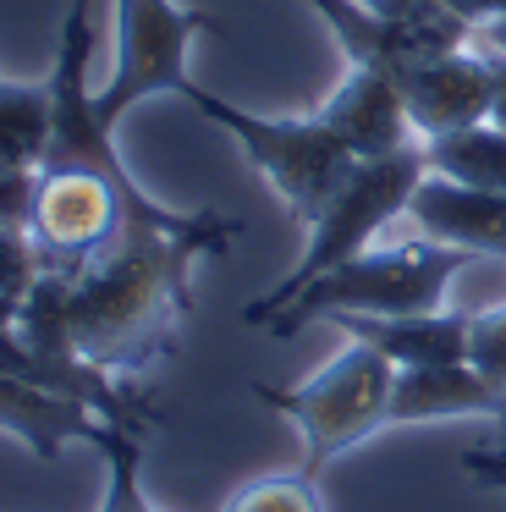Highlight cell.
Returning <instances> with one entry per match:
<instances>
[{"mask_svg":"<svg viewBox=\"0 0 506 512\" xmlns=\"http://www.w3.org/2000/svg\"><path fill=\"white\" fill-rule=\"evenodd\" d=\"M237 226L215 210L171 221H121V232L77 270H44L17 303L11 331L28 347L77 353L110 375L149 369L176 347L193 309V265L226 254Z\"/></svg>","mask_w":506,"mask_h":512,"instance_id":"1","label":"cell"},{"mask_svg":"<svg viewBox=\"0 0 506 512\" xmlns=\"http://www.w3.org/2000/svg\"><path fill=\"white\" fill-rule=\"evenodd\" d=\"M424 171H429L424 144H407V149L380 155V160H352L347 182L330 193V204L319 210L314 232H308L303 259H297V265L286 270L264 298H253L248 309H242V320H248V325H270L275 314H281L286 303L308 287V281H319L325 270H336V265H347V259L369 254L374 232H380L391 215H407V199H413V188L424 182Z\"/></svg>","mask_w":506,"mask_h":512,"instance_id":"2","label":"cell"},{"mask_svg":"<svg viewBox=\"0 0 506 512\" xmlns=\"http://www.w3.org/2000/svg\"><path fill=\"white\" fill-rule=\"evenodd\" d=\"M473 265L468 248L446 243H396V248H369V254L347 259V265L325 270L308 281L264 331L297 336L314 320H336V314H429L446 303L451 276Z\"/></svg>","mask_w":506,"mask_h":512,"instance_id":"3","label":"cell"},{"mask_svg":"<svg viewBox=\"0 0 506 512\" xmlns=\"http://www.w3.org/2000/svg\"><path fill=\"white\" fill-rule=\"evenodd\" d=\"M187 105H193L204 122L226 127L242 144V155H248L253 166L270 177V188L286 199V210L308 226L319 221L330 193H336L352 171V155L341 149V138L330 133L319 116H308V122H292V116H253V111H242V105L209 94L204 83H193Z\"/></svg>","mask_w":506,"mask_h":512,"instance_id":"4","label":"cell"},{"mask_svg":"<svg viewBox=\"0 0 506 512\" xmlns=\"http://www.w3.org/2000/svg\"><path fill=\"white\" fill-rule=\"evenodd\" d=\"M391 386H396L391 358L363 347V342H352L347 353H336L314 380H303V386H253V397L270 402L275 413H286V419L303 430L308 474H319L336 452H347L363 435L385 430Z\"/></svg>","mask_w":506,"mask_h":512,"instance_id":"5","label":"cell"},{"mask_svg":"<svg viewBox=\"0 0 506 512\" xmlns=\"http://www.w3.org/2000/svg\"><path fill=\"white\" fill-rule=\"evenodd\" d=\"M215 17L198 6H176V0H116V67L99 94V116L110 127L132 111V105L154 100V94H176L187 100L193 78H187V50L198 34H209Z\"/></svg>","mask_w":506,"mask_h":512,"instance_id":"6","label":"cell"},{"mask_svg":"<svg viewBox=\"0 0 506 512\" xmlns=\"http://www.w3.org/2000/svg\"><path fill=\"white\" fill-rule=\"evenodd\" d=\"M165 215H138L121 199L116 182L88 177V171H39V199H33L28 237L39 243L44 270H77L121 232V221H171Z\"/></svg>","mask_w":506,"mask_h":512,"instance_id":"7","label":"cell"},{"mask_svg":"<svg viewBox=\"0 0 506 512\" xmlns=\"http://www.w3.org/2000/svg\"><path fill=\"white\" fill-rule=\"evenodd\" d=\"M325 17V28L336 34L341 56L352 67H374V72H396L402 61L418 56H440V50H468L473 23L451 12H429V17H391L374 12L369 0H303Z\"/></svg>","mask_w":506,"mask_h":512,"instance_id":"8","label":"cell"},{"mask_svg":"<svg viewBox=\"0 0 506 512\" xmlns=\"http://www.w3.org/2000/svg\"><path fill=\"white\" fill-rule=\"evenodd\" d=\"M391 89L402 94L418 138H440L451 127H468L490 116V61L484 50H440V56L402 61L385 72Z\"/></svg>","mask_w":506,"mask_h":512,"instance_id":"9","label":"cell"},{"mask_svg":"<svg viewBox=\"0 0 506 512\" xmlns=\"http://www.w3.org/2000/svg\"><path fill=\"white\" fill-rule=\"evenodd\" d=\"M319 122L341 138L352 160H380L396 155V149L413 144V116H407L402 94L391 89V78L374 67H352L347 83L319 105Z\"/></svg>","mask_w":506,"mask_h":512,"instance_id":"10","label":"cell"},{"mask_svg":"<svg viewBox=\"0 0 506 512\" xmlns=\"http://www.w3.org/2000/svg\"><path fill=\"white\" fill-rule=\"evenodd\" d=\"M407 215L418 221V232L429 243L446 248H468L473 259H506V193H484V188H462L451 177L424 171V182L407 199Z\"/></svg>","mask_w":506,"mask_h":512,"instance_id":"11","label":"cell"},{"mask_svg":"<svg viewBox=\"0 0 506 512\" xmlns=\"http://www.w3.org/2000/svg\"><path fill=\"white\" fill-rule=\"evenodd\" d=\"M429 419H495V424H506V391H495L473 364L396 369L385 424H429Z\"/></svg>","mask_w":506,"mask_h":512,"instance_id":"12","label":"cell"},{"mask_svg":"<svg viewBox=\"0 0 506 512\" xmlns=\"http://www.w3.org/2000/svg\"><path fill=\"white\" fill-rule=\"evenodd\" d=\"M330 325L347 331V342H363L385 353L396 369L418 364H468V331L473 314L429 309V314H336Z\"/></svg>","mask_w":506,"mask_h":512,"instance_id":"13","label":"cell"},{"mask_svg":"<svg viewBox=\"0 0 506 512\" xmlns=\"http://www.w3.org/2000/svg\"><path fill=\"white\" fill-rule=\"evenodd\" d=\"M0 430L17 435V441L28 446V452H39L44 463H55L61 446H72V441H83L99 452V441H105L116 424L88 413L83 402H66V397H55V391H39L22 375L0 369Z\"/></svg>","mask_w":506,"mask_h":512,"instance_id":"14","label":"cell"},{"mask_svg":"<svg viewBox=\"0 0 506 512\" xmlns=\"http://www.w3.org/2000/svg\"><path fill=\"white\" fill-rule=\"evenodd\" d=\"M424 160L435 177H451L462 188L506 193V133L495 122H468L440 138H424Z\"/></svg>","mask_w":506,"mask_h":512,"instance_id":"15","label":"cell"},{"mask_svg":"<svg viewBox=\"0 0 506 512\" xmlns=\"http://www.w3.org/2000/svg\"><path fill=\"white\" fill-rule=\"evenodd\" d=\"M55 127L50 83H0V166H44Z\"/></svg>","mask_w":506,"mask_h":512,"instance_id":"16","label":"cell"},{"mask_svg":"<svg viewBox=\"0 0 506 512\" xmlns=\"http://www.w3.org/2000/svg\"><path fill=\"white\" fill-rule=\"evenodd\" d=\"M99 457H105L110 479H105V507L99 512H154L149 496H143V435L132 430H110L105 441H99Z\"/></svg>","mask_w":506,"mask_h":512,"instance_id":"17","label":"cell"},{"mask_svg":"<svg viewBox=\"0 0 506 512\" xmlns=\"http://www.w3.org/2000/svg\"><path fill=\"white\" fill-rule=\"evenodd\" d=\"M226 512H325V501L314 490V474L303 468V474H270L242 485L226 501Z\"/></svg>","mask_w":506,"mask_h":512,"instance_id":"18","label":"cell"},{"mask_svg":"<svg viewBox=\"0 0 506 512\" xmlns=\"http://www.w3.org/2000/svg\"><path fill=\"white\" fill-rule=\"evenodd\" d=\"M39 276H44L39 243H33L28 232H17V226H0V298H6V303H22Z\"/></svg>","mask_w":506,"mask_h":512,"instance_id":"19","label":"cell"},{"mask_svg":"<svg viewBox=\"0 0 506 512\" xmlns=\"http://www.w3.org/2000/svg\"><path fill=\"white\" fill-rule=\"evenodd\" d=\"M468 364L490 380L495 391H506V309H484L473 314L468 331Z\"/></svg>","mask_w":506,"mask_h":512,"instance_id":"20","label":"cell"},{"mask_svg":"<svg viewBox=\"0 0 506 512\" xmlns=\"http://www.w3.org/2000/svg\"><path fill=\"white\" fill-rule=\"evenodd\" d=\"M33 199H39V171H28V166H0V226H17V232H28Z\"/></svg>","mask_w":506,"mask_h":512,"instance_id":"21","label":"cell"},{"mask_svg":"<svg viewBox=\"0 0 506 512\" xmlns=\"http://www.w3.org/2000/svg\"><path fill=\"white\" fill-rule=\"evenodd\" d=\"M484 61H490V116H484V122H495L506 133V50H495L490 39H484Z\"/></svg>","mask_w":506,"mask_h":512,"instance_id":"22","label":"cell"},{"mask_svg":"<svg viewBox=\"0 0 506 512\" xmlns=\"http://www.w3.org/2000/svg\"><path fill=\"white\" fill-rule=\"evenodd\" d=\"M451 17H462V23H473V28H490V23H506V0H440Z\"/></svg>","mask_w":506,"mask_h":512,"instance_id":"23","label":"cell"},{"mask_svg":"<svg viewBox=\"0 0 506 512\" xmlns=\"http://www.w3.org/2000/svg\"><path fill=\"white\" fill-rule=\"evenodd\" d=\"M462 468H468L473 479H484V485H506V446L501 452H468Z\"/></svg>","mask_w":506,"mask_h":512,"instance_id":"24","label":"cell"},{"mask_svg":"<svg viewBox=\"0 0 506 512\" xmlns=\"http://www.w3.org/2000/svg\"><path fill=\"white\" fill-rule=\"evenodd\" d=\"M374 12H391V17H429V12H446L440 0H369Z\"/></svg>","mask_w":506,"mask_h":512,"instance_id":"25","label":"cell"},{"mask_svg":"<svg viewBox=\"0 0 506 512\" xmlns=\"http://www.w3.org/2000/svg\"><path fill=\"white\" fill-rule=\"evenodd\" d=\"M484 39H490L495 50H506V23H490V28H484Z\"/></svg>","mask_w":506,"mask_h":512,"instance_id":"26","label":"cell"},{"mask_svg":"<svg viewBox=\"0 0 506 512\" xmlns=\"http://www.w3.org/2000/svg\"><path fill=\"white\" fill-rule=\"evenodd\" d=\"M11 320H17V303H6V298H0V331H6Z\"/></svg>","mask_w":506,"mask_h":512,"instance_id":"27","label":"cell"}]
</instances>
